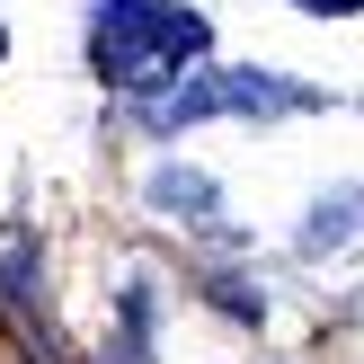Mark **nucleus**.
Instances as JSON below:
<instances>
[{"mask_svg": "<svg viewBox=\"0 0 364 364\" xmlns=\"http://www.w3.org/2000/svg\"><path fill=\"white\" fill-rule=\"evenodd\" d=\"M294 9H320V18H347V9H364V0H294Z\"/></svg>", "mask_w": 364, "mask_h": 364, "instance_id": "3", "label": "nucleus"}, {"mask_svg": "<svg viewBox=\"0 0 364 364\" xmlns=\"http://www.w3.org/2000/svg\"><path fill=\"white\" fill-rule=\"evenodd\" d=\"M205 63V18L187 0H107L98 9V71L116 89H151Z\"/></svg>", "mask_w": 364, "mask_h": 364, "instance_id": "1", "label": "nucleus"}, {"mask_svg": "<svg viewBox=\"0 0 364 364\" xmlns=\"http://www.w3.org/2000/svg\"><path fill=\"white\" fill-rule=\"evenodd\" d=\"M213 107H249V116H284V107H311V89H294V80H267V71H205L196 89L160 98V107H151V124H196V116H213Z\"/></svg>", "mask_w": 364, "mask_h": 364, "instance_id": "2", "label": "nucleus"}]
</instances>
